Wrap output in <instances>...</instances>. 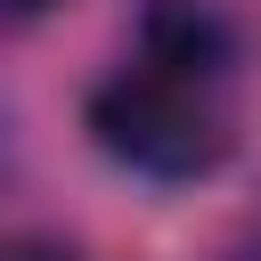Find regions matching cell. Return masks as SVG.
<instances>
[{
  "label": "cell",
  "mask_w": 261,
  "mask_h": 261,
  "mask_svg": "<svg viewBox=\"0 0 261 261\" xmlns=\"http://www.w3.org/2000/svg\"><path fill=\"white\" fill-rule=\"evenodd\" d=\"M228 73H237V33L204 0H147L139 49L90 90L82 122L98 155H114L139 179H204L237 147Z\"/></svg>",
  "instance_id": "obj_1"
},
{
  "label": "cell",
  "mask_w": 261,
  "mask_h": 261,
  "mask_svg": "<svg viewBox=\"0 0 261 261\" xmlns=\"http://www.w3.org/2000/svg\"><path fill=\"white\" fill-rule=\"evenodd\" d=\"M0 261H82L73 245H57V237H8L0 245Z\"/></svg>",
  "instance_id": "obj_2"
},
{
  "label": "cell",
  "mask_w": 261,
  "mask_h": 261,
  "mask_svg": "<svg viewBox=\"0 0 261 261\" xmlns=\"http://www.w3.org/2000/svg\"><path fill=\"white\" fill-rule=\"evenodd\" d=\"M57 0H0V33H16V24H41Z\"/></svg>",
  "instance_id": "obj_3"
}]
</instances>
